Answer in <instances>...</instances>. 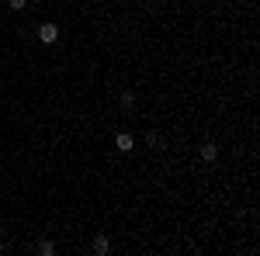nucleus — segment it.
Instances as JSON below:
<instances>
[{
    "mask_svg": "<svg viewBox=\"0 0 260 256\" xmlns=\"http://www.w3.org/2000/svg\"><path fill=\"white\" fill-rule=\"evenodd\" d=\"M118 104L125 107V111H132V107H136V94H121V97H118Z\"/></svg>",
    "mask_w": 260,
    "mask_h": 256,
    "instance_id": "nucleus-7",
    "label": "nucleus"
},
{
    "mask_svg": "<svg viewBox=\"0 0 260 256\" xmlns=\"http://www.w3.org/2000/svg\"><path fill=\"white\" fill-rule=\"evenodd\" d=\"M0 253H4V239H0Z\"/></svg>",
    "mask_w": 260,
    "mask_h": 256,
    "instance_id": "nucleus-9",
    "label": "nucleus"
},
{
    "mask_svg": "<svg viewBox=\"0 0 260 256\" xmlns=\"http://www.w3.org/2000/svg\"><path fill=\"white\" fill-rule=\"evenodd\" d=\"M7 4H11L14 11H24V7H28V0H7Z\"/></svg>",
    "mask_w": 260,
    "mask_h": 256,
    "instance_id": "nucleus-8",
    "label": "nucleus"
},
{
    "mask_svg": "<svg viewBox=\"0 0 260 256\" xmlns=\"http://www.w3.org/2000/svg\"><path fill=\"white\" fill-rule=\"evenodd\" d=\"M201 159H205V163H215V159H219V145H215V142H205V145H201Z\"/></svg>",
    "mask_w": 260,
    "mask_h": 256,
    "instance_id": "nucleus-2",
    "label": "nucleus"
},
{
    "mask_svg": "<svg viewBox=\"0 0 260 256\" xmlns=\"http://www.w3.org/2000/svg\"><path fill=\"white\" fill-rule=\"evenodd\" d=\"M39 42L42 45H56V42H59V28H56L52 21H42L39 24Z\"/></svg>",
    "mask_w": 260,
    "mask_h": 256,
    "instance_id": "nucleus-1",
    "label": "nucleus"
},
{
    "mask_svg": "<svg viewBox=\"0 0 260 256\" xmlns=\"http://www.w3.org/2000/svg\"><path fill=\"white\" fill-rule=\"evenodd\" d=\"M39 253L42 256H52V253H56V242H52V239H42V242H39Z\"/></svg>",
    "mask_w": 260,
    "mask_h": 256,
    "instance_id": "nucleus-5",
    "label": "nucleus"
},
{
    "mask_svg": "<svg viewBox=\"0 0 260 256\" xmlns=\"http://www.w3.org/2000/svg\"><path fill=\"white\" fill-rule=\"evenodd\" d=\"M94 253H98V256L111 253V239H108V236H98V239H94Z\"/></svg>",
    "mask_w": 260,
    "mask_h": 256,
    "instance_id": "nucleus-4",
    "label": "nucleus"
},
{
    "mask_svg": "<svg viewBox=\"0 0 260 256\" xmlns=\"http://www.w3.org/2000/svg\"><path fill=\"white\" fill-rule=\"evenodd\" d=\"M115 145H118V153H132V145H136V142H132V135H128V132H118Z\"/></svg>",
    "mask_w": 260,
    "mask_h": 256,
    "instance_id": "nucleus-3",
    "label": "nucleus"
},
{
    "mask_svg": "<svg viewBox=\"0 0 260 256\" xmlns=\"http://www.w3.org/2000/svg\"><path fill=\"white\" fill-rule=\"evenodd\" d=\"M0 4H4V0H0Z\"/></svg>",
    "mask_w": 260,
    "mask_h": 256,
    "instance_id": "nucleus-10",
    "label": "nucleus"
},
{
    "mask_svg": "<svg viewBox=\"0 0 260 256\" xmlns=\"http://www.w3.org/2000/svg\"><path fill=\"white\" fill-rule=\"evenodd\" d=\"M146 142H149L153 149H160V145H163V135H160V132H153V128H149V132H146Z\"/></svg>",
    "mask_w": 260,
    "mask_h": 256,
    "instance_id": "nucleus-6",
    "label": "nucleus"
}]
</instances>
